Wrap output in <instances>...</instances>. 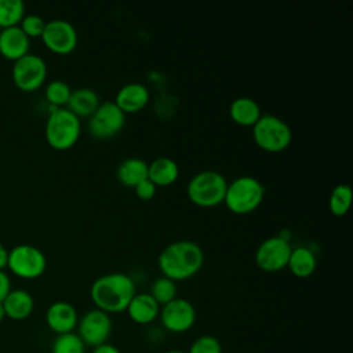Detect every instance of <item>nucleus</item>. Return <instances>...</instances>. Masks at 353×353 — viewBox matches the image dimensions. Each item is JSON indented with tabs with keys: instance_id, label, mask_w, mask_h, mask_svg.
Instances as JSON below:
<instances>
[{
	"instance_id": "obj_26",
	"label": "nucleus",
	"mask_w": 353,
	"mask_h": 353,
	"mask_svg": "<svg viewBox=\"0 0 353 353\" xmlns=\"http://www.w3.org/2000/svg\"><path fill=\"white\" fill-rule=\"evenodd\" d=\"M149 294L160 306H163L176 298V283L165 276L157 277L152 283Z\"/></svg>"
},
{
	"instance_id": "obj_8",
	"label": "nucleus",
	"mask_w": 353,
	"mask_h": 353,
	"mask_svg": "<svg viewBox=\"0 0 353 353\" xmlns=\"http://www.w3.org/2000/svg\"><path fill=\"white\" fill-rule=\"evenodd\" d=\"M11 77L17 88L25 92L39 90L47 77V63L36 54H26L14 62Z\"/></svg>"
},
{
	"instance_id": "obj_30",
	"label": "nucleus",
	"mask_w": 353,
	"mask_h": 353,
	"mask_svg": "<svg viewBox=\"0 0 353 353\" xmlns=\"http://www.w3.org/2000/svg\"><path fill=\"white\" fill-rule=\"evenodd\" d=\"M46 21L40 17V15H36V14H29V15H25L19 23V28L21 30L29 37H41L43 32H44V28H46Z\"/></svg>"
},
{
	"instance_id": "obj_11",
	"label": "nucleus",
	"mask_w": 353,
	"mask_h": 353,
	"mask_svg": "<svg viewBox=\"0 0 353 353\" xmlns=\"http://www.w3.org/2000/svg\"><path fill=\"white\" fill-rule=\"evenodd\" d=\"M291 250L292 247L287 237L272 236L258 245L255 262L265 272H279L287 266Z\"/></svg>"
},
{
	"instance_id": "obj_13",
	"label": "nucleus",
	"mask_w": 353,
	"mask_h": 353,
	"mask_svg": "<svg viewBox=\"0 0 353 353\" xmlns=\"http://www.w3.org/2000/svg\"><path fill=\"white\" fill-rule=\"evenodd\" d=\"M41 40L50 51L59 55H65L76 48L77 32L69 21L52 19L46 23Z\"/></svg>"
},
{
	"instance_id": "obj_18",
	"label": "nucleus",
	"mask_w": 353,
	"mask_h": 353,
	"mask_svg": "<svg viewBox=\"0 0 353 353\" xmlns=\"http://www.w3.org/2000/svg\"><path fill=\"white\" fill-rule=\"evenodd\" d=\"M1 303L6 317L17 321L28 319L34 309V299L25 290H11Z\"/></svg>"
},
{
	"instance_id": "obj_3",
	"label": "nucleus",
	"mask_w": 353,
	"mask_h": 353,
	"mask_svg": "<svg viewBox=\"0 0 353 353\" xmlns=\"http://www.w3.org/2000/svg\"><path fill=\"white\" fill-rule=\"evenodd\" d=\"M265 197V186L251 175H241L228 182L223 203L228 210L237 215L255 211Z\"/></svg>"
},
{
	"instance_id": "obj_15",
	"label": "nucleus",
	"mask_w": 353,
	"mask_h": 353,
	"mask_svg": "<svg viewBox=\"0 0 353 353\" xmlns=\"http://www.w3.org/2000/svg\"><path fill=\"white\" fill-rule=\"evenodd\" d=\"M150 99V92L148 87L142 83L132 81L124 84L114 97V103L119 106L121 112L127 113H137L142 110Z\"/></svg>"
},
{
	"instance_id": "obj_35",
	"label": "nucleus",
	"mask_w": 353,
	"mask_h": 353,
	"mask_svg": "<svg viewBox=\"0 0 353 353\" xmlns=\"http://www.w3.org/2000/svg\"><path fill=\"white\" fill-rule=\"evenodd\" d=\"M6 319V312H4V307H3V303L0 302V323Z\"/></svg>"
},
{
	"instance_id": "obj_1",
	"label": "nucleus",
	"mask_w": 353,
	"mask_h": 353,
	"mask_svg": "<svg viewBox=\"0 0 353 353\" xmlns=\"http://www.w3.org/2000/svg\"><path fill=\"white\" fill-rule=\"evenodd\" d=\"M135 294L134 280L121 272L99 276L90 288V296L95 307L108 314L125 312Z\"/></svg>"
},
{
	"instance_id": "obj_29",
	"label": "nucleus",
	"mask_w": 353,
	"mask_h": 353,
	"mask_svg": "<svg viewBox=\"0 0 353 353\" xmlns=\"http://www.w3.org/2000/svg\"><path fill=\"white\" fill-rule=\"evenodd\" d=\"M188 353H222V345L216 336L201 335L192 342Z\"/></svg>"
},
{
	"instance_id": "obj_23",
	"label": "nucleus",
	"mask_w": 353,
	"mask_h": 353,
	"mask_svg": "<svg viewBox=\"0 0 353 353\" xmlns=\"http://www.w3.org/2000/svg\"><path fill=\"white\" fill-rule=\"evenodd\" d=\"M290 272L299 279H306L313 274L317 266V258L314 252L305 245H299L291 250L288 263Z\"/></svg>"
},
{
	"instance_id": "obj_33",
	"label": "nucleus",
	"mask_w": 353,
	"mask_h": 353,
	"mask_svg": "<svg viewBox=\"0 0 353 353\" xmlns=\"http://www.w3.org/2000/svg\"><path fill=\"white\" fill-rule=\"evenodd\" d=\"M92 353H121L114 345L112 343H103V345H99L97 347L92 349Z\"/></svg>"
},
{
	"instance_id": "obj_16",
	"label": "nucleus",
	"mask_w": 353,
	"mask_h": 353,
	"mask_svg": "<svg viewBox=\"0 0 353 353\" xmlns=\"http://www.w3.org/2000/svg\"><path fill=\"white\" fill-rule=\"evenodd\" d=\"M30 39L21 30L19 26L1 29L0 33V55L10 61H18L29 54Z\"/></svg>"
},
{
	"instance_id": "obj_20",
	"label": "nucleus",
	"mask_w": 353,
	"mask_h": 353,
	"mask_svg": "<svg viewBox=\"0 0 353 353\" xmlns=\"http://www.w3.org/2000/svg\"><path fill=\"white\" fill-rule=\"evenodd\" d=\"M99 95L95 90L88 87H80L72 91L70 98L68 101L66 109H69L73 114L80 117H90L97 108L99 106Z\"/></svg>"
},
{
	"instance_id": "obj_28",
	"label": "nucleus",
	"mask_w": 353,
	"mask_h": 353,
	"mask_svg": "<svg viewBox=\"0 0 353 353\" xmlns=\"http://www.w3.org/2000/svg\"><path fill=\"white\" fill-rule=\"evenodd\" d=\"M51 353H85V345L76 332L57 335L51 345Z\"/></svg>"
},
{
	"instance_id": "obj_27",
	"label": "nucleus",
	"mask_w": 353,
	"mask_h": 353,
	"mask_svg": "<svg viewBox=\"0 0 353 353\" xmlns=\"http://www.w3.org/2000/svg\"><path fill=\"white\" fill-rule=\"evenodd\" d=\"M70 94L72 88L63 80H52L46 87V99L52 108H65Z\"/></svg>"
},
{
	"instance_id": "obj_10",
	"label": "nucleus",
	"mask_w": 353,
	"mask_h": 353,
	"mask_svg": "<svg viewBox=\"0 0 353 353\" xmlns=\"http://www.w3.org/2000/svg\"><path fill=\"white\" fill-rule=\"evenodd\" d=\"M76 328L83 343L94 349L108 342L112 334V319L110 314L95 307L85 312L79 319Z\"/></svg>"
},
{
	"instance_id": "obj_37",
	"label": "nucleus",
	"mask_w": 353,
	"mask_h": 353,
	"mask_svg": "<svg viewBox=\"0 0 353 353\" xmlns=\"http://www.w3.org/2000/svg\"><path fill=\"white\" fill-rule=\"evenodd\" d=\"M0 33H1V29H0Z\"/></svg>"
},
{
	"instance_id": "obj_19",
	"label": "nucleus",
	"mask_w": 353,
	"mask_h": 353,
	"mask_svg": "<svg viewBox=\"0 0 353 353\" xmlns=\"http://www.w3.org/2000/svg\"><path fill=\"white\" fill-rule=\"evenodd\" d=\"M179 176L178 163L165 156L154 159L152 163H148V178L156 186H168L172 185Z\"/></svg>"
},
{
	"instance_id": "obj_34",
	"label": "nucleus",
	"mask_w": 353,
	"mask_h": 353,
	"mask_svg": "<svg viewBox=\"0 0 353 353\" xmlns=\"http://www.w3.org/2000/svg\"><path fill=\"white\" fill-rule=\"evenodd\" d=\"M7 258L8 250L0 243V270H4V268H7Z\"/></svg>"
},
{
	"instance_id": "obj_25",
	"label": "nucleus",
	"mask_w": 353,
	"mask_h": 353,
	"mask_svg": "<svg viewBox=\"0 0 353 353\" xmlns=\"http://www.w3.org/2000/svg\"><path fill=\"white\" fill-rule=\"evenodd\" d=\"M352 203V188L347 183L336 185L330 194L328 207L332 215L343 216Z\"/></svg>"
},
{
	"instance_id": "obj_31",
	"label": "nucleus",
	"mask_w": 353,
	"mask_h": 353,
	"mask_svg": "<svg viewBox=\"0 0 353 353\" xmlns=\"http://www.w3.org/2000/svg\"><path fill=\"white\" fill-rule=\"evenodd\" d=\"M134 190H135V194L141 200H150V199L154 197L157 186L149 178H146V179L141 181L138 185H135Z\"/></svg>"
},
{
	"instance_id": "obj_4",
	"label": "nucleus",
	"mask_w": 353,
	"mask_h": 353,
	"mask_svg": "<svg viewBox=\"0 0 353 353\" xmlns=\"http://www.w3.org/2000/svg\"><path fill=\"white\" fill-rule=\"evenodd\" d=\"M80 119L66 108H52L46 121L47 143L55 150L70 149L80 138Z\"/></svg>"
},
{
	"instance_id": "obj_9",
	"label": "nucleus",
	"mask_w": 353,
	"mask_h": 353,
	"mask_svg": "<svg viewBox=\"0 0 353 353\" xmlns=\"http://www.w3.org/2000/svg\"><path fill=\"white\" fill-rule=\"evenodd\" d=\"M125 123V113L113 101H103L88 117V131L97 139L114 137Z\"/></svg>"
},
{
	"instance_id": "obj_32",
	"label": "nucleus",
	"mask_w": 353,
	"mask_h": 353,
	"mask_svg": "<svg viewBox=\"0 0 353 353\" xmlns=\"http://www.w3.org/2000/svg\"><path fill=\"white\" fill-rule=\"evenodd\" d=\"M10 291H11V280L4 270H0V302L6 299Z\"/></svg>"
},
{
	"instance_id": "obj_14",
	"label": "nucleus",
	"mask_w": 353,
	"mask_h": 353,
	"mask_svg": "<svg viewBox=\"0 0 353 353\" xmlns=\"http://www.w3.org/2000/svg\"><path fill=\"white\" fill-rule=\"evenodd\" d=\"M46 323L48 328L57 335L73 332L79 323L76 307L65 301L51 303L46 312Z\"/></svg>"
},
{
	"instance_id": "obj_24",
	"label": "nucleus",
	"mask_w": 353,
	"mask_h": 353,
	"mask_svg": "<svg viewBox=\"0 0 353 353\" xmlns=\"http://www.w3.org/2000/svg\"><path fill=\"white\" fill-rule=\"evenodd\" d=\"M25 17V4L21 0H0V29L19 26Z\"/></svg>"
},
{
	"instance_id": "obj_7",
	"label": "nucleus",
	"mask_w": 353,
	"mask_h": 353,
	"mask_svg": "<svg viewBox=\"0 0 353 353\" xmlns=\"http://www.w3.org/2000/svg\"><path fill=\"white\" fill-rule=\"evenodd\" d=\"M7 268L21 279L33 280L44 273L47 258L40 248L30 244H19L8 251Z\"/></svg>"
},
{
	"instance_id": "obj_22",
	"label": "nucleus",
	"mask_w": 353,
	"mask_h": 353,
	"mask_svg": "<svg viewBox=\"0 0 353 353\" xmlns=\"http://www.w3.org/2000/svg\"><path fill=\"white\" fill-rule=\"evenodd\" d=\"M116 176L124 186L134 188L148 178V163L141 157H127L117 165Z\"/></svg>"
},
{
	"instance_id": "obj_6",
	"label": "nucleus",
	"mask_w": 353,
	"mask_h": 353,
	"mask_svg": "<svg viewBox=\"0 0 353 353\" xmlns=\"http://www.w3.org/2000/svg\"><path fill=\"white\" fill-rule=\"evenodd\" d=\"M252 138L266 152H281L290 146L292 131L283 119L266 113L252 125Z\"/></svg>"
},
{
	"instance_id": "obj_5",
	"label": "nucleus",
	"mask_w": 353,
	"mask_h": 353,
	"mask_svg": "<svg viewBox=\"0 0 353 353\" xmlns=\"http://www.w3.org/2000/svg\"><path fill=\"white\" fill-rule=\"evenodd\" d=\"M228 188L226 178L214 170L194 174L186 188L189 200L199 207H215L223 203Z\"/></svg>"
},
{
	"instance_id": "obj_12",
	"label": "nucleus",
	"mask_w": 353,
	"mask_h": 353,
	"mask_svg": "<svg viewBox=\"0 0 353 353\" xmlns=\"http://www.w3.org/2000/svg\"><path fill=\"white\" fill-rule=\"evenodd\" d=\"M161 325L174 334L189 331L196 321V309L192 302L185 298H175L171 302L160 306L159 313Z\"/></svg>"
},
{
	"instance_id": "obj_2",
	"label": "nucleus",
	"mask_w": 353,
	"mask_h": 353,
	"mask_svg": "<svg viewBox=\"0 0 353 353\" xmlns=\"http://www.w3.org/2000/svg\"><path fill=\"white\" fill-rule=\"evenodd\" d=\"M157 262L163 276L176 283L190 279L201 269L204 252L201 247L192 240H178L163 248Z\"/></svg>"
},
{
	"instance_id": "obj_36",
	"label": "nucleus",
	"mask_w": 353,
	"mask_h": 353,
	"mask_svg": "<svg viewBox=\"0 0 353 353\" xmlns=\"http://www.w3.org/2000/svg\"><path fill=\"white\" fill-rule=\"evenodd\" d=\"M165 353H188V352H185V350H178V349H174V350H168V352H165Z\"/></svg>"
},
{
	"instance_id": "obj_17",
	"label": "nucleus",
	"mask_w": 353,
	"mask_h": 353,
	"mask_svg": "<svg viewBox=\"0 0 353 353\" xmlns=\"http://www.w3.org/2000/svg\"><path fill=\"white\" fill-rule=\"evenodd\" d=\"M128 317L139 324L146 325L153 323L160 313V305L153 299L149 292L135 294L125 309Z\"/></svg>"
},
{
	"instance_id": "obj_21",
	"label": "nucleus",
	"mask_w": 353,
	"mask_h": 353,
	"mask_svg": "<svg viewBox=\"0 0 353 353\" xmlns=\"http://www.w3.org/2000/svg\"><path fill=\"white\" fill-rule=\"evenodd\" d=\"M232 120L243 127H252L262 116L258 102L250 97L236 98L229 108Z\"/></svg>"
}]
</instances>
